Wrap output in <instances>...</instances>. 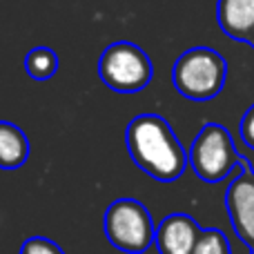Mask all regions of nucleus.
<instances>
[{"mask_svg":"<svg viewBox=\"0 0 254 254\" xmlns=\"http://www.w3.org/2000/svg\"><path fill=\"white\" fill-rule=\"evenodd\" d=\"M225 210L239 239L254 250V172L248 161H243L241 174L228 185Z\"/></svg>","mask_w":254,"mask_h":254,"instance_id":"6","label":"nucleus"},{"mask_svg":"<svg viewBox=\"0 0 254 254\" xmlns=\"http://www.w3.org/2000/svg\"><path fill=\"white\" fill-rule=\"evenodd\" d=\"M25 71L34 80H49L58 71V56L52 47H34L25 56Z\"/></svg>","mask_w":254,"mask_h":254,"instance_id":"10","label":"nucleus"},{"mask_svg":"<svg viewBox=\"0 0 254 254\" xmlns=\"http://www.w3.org/2000/svg\"><path fill=\"white\" fill-rule=\"evenodd\" d=\"M243 161L246 158L237 152L228 127L219 123L203 125L188 152V165L205 183H221L232 174L234 167L243 165Z\"/></svg>","mask_w":254,"mask_h":254,"instance_id":"4","label":"nucleus"},{"mask_svg":"<svg viewBox=\"0 0 254 254\" xmlns=\"http://www.w3.org/2000/svg\"><path fill=\"white\" fill-rule=\"evenodd\" d=\"M125 145L136 167L161 183L181 179L188 167V152L158 114L134 116L125 129Z\"/></svg>","mask_w":254,"mask_h":254,"instance_id":"1","label":"nucleus"},{"mask_svg":"<svg viewBox=\"0 0 254 254\" xmlns=\"http://www.w3.org/2000/svg\"><path fill=\"white\" fill-rule=\"evenodd\" d=\"M250 45H252V47H254V34H252V38H250Z\"/></svg>","mask_w":254,"mask_h":254,"instance_id":"14","label":"nucleus"},{"mask_svg":"<svg viewBox=\"0 0 254 254\" xmlns=\"http://www.w3.org/2000/svg\"><path fill=\"white\" fill-rule=\"evenodd\" d=\"M228 63L212 47H192L176 58L172 83L188 101L205 103L216 98L225 87Z\"/></svg>","mask_w":254,"mask_h":254,"instance_id":"2","label":"nucleus"},{"mask_svg":"<svg viewBox=\"0 0 254 254\" xmlns=\"http://www.w3.org/2000/svg\"><path fill=\"white\" fill-rule=\"evenodd\" d=\"M105 237L116 250L127 254H143L154 246L156 225L149 210L129 196L116 198L103 214Z\"/></svg>","mask_w":254,"mask_h":254,"instance_id":"3","label":"nucleus"},{"mask_svg":"<svg viewBox=\"0 0 254 254\" xmlns=\"http://www.w3.org/2000/svg\"><path fill=\"white\" fill-rule=\"evenodd\" d=\"M20 254H65V250L47 237H29L22 243Z\"/></svg>","mask_w":254,"mask_h":254,"instance_id":"12","label":"nucleus"},{"mask_svg":"<svg viewBox=\"0 0 254 254\" xmlns=\"http://www.w3.org/2000/svg\"><path fill=\"white\" fill-rule=\"evenodd\" d=\"M201 230L203 228H198V223L190 214L174 212L156 225L154 246L158 254H192Z\"/></svg>","mask_w":254,"mask_h":254,"instance_id":"7","label":"nucleus"},{"mask_svg":"<svg viewBox=\"0 0 254 254\" xmlns=\"http://www.w3.org/2000/svg\"><path fill=\"white\" fill-rule=\"evenodd\" d=\"M241 138L250 149H254V105L248 107V112L241 119Z\"/></svg>","mask_w":254,"mask_h":254,"instance_id":"13","label":"nucleus"},{"mask_svg":"<svg viewBox=\"0 0 254 254\" xmlns=\"http://www.w3.org/2000/svg\"><path fill=\"white\" fill-rule=\"evenodd\" d=\"M252 254H254V250H252Z\"/></svg>","mask_w":254,"mask_h":254,"instance_id":"15","label":"nucleus"},{"mask_svg":"<svg viewBox=\"0 0 254 254\" xmlns=\"http://www.w3.org/2000/svg\"><path fill=\"white\" fill-rule=\"evenodd\" d=\"M192 254H232V246H230V239L225 237L223 230L205 228L198 234Z\"/></svg>","mask_w":254,"mask_h":254,"instance_id":"11","label":"nucleus"},{"mask_svg":"<svg viewBox=\"0 0 254 254\" xmlns=\"http://www.w3.org/2000/svg\"><path fill=\"white\" fill-rule=\"evenodd\" d=\"M216 22L225 36L250 43L254 34V0H216Z\"/></svg>","mask_w":254,"mask_h":254,"instance_id":"8","label":"nucleus"},{"mask_svg":"<svg viewBox=\"0 0 254 254\" xmlns=\"http://www.w3.org/2000/svg\"><path fill=\"white\" fill-rule=\"evenodd\" d=\"M154 65L149 56L129 40L107 45L98 58V78L119 94H136L152 83Z\"/></svg>","mask_w":254,"mask_h":254,"instance_id":"5","label":"nucleus"},{"mask_svg":"<svg viewBox=\"0 0 254 254\" xmlns=\"http://www.w3.org/2000/svg\"><path fill=\"white\" fill-rule=\"evenodd\" d=\"M29 158V138L16 123L0 121V170H20Z\"/></svg>","mask_w":254,"mask_h":254,"instance_id":"9","label":"nucleus"}]
</instances>
